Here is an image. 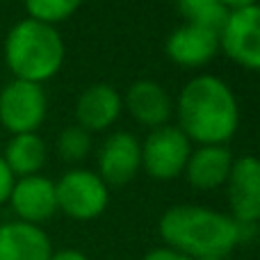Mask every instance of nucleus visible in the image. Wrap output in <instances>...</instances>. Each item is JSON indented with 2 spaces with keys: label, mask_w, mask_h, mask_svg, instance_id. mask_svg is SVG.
I'll return each mask as SVG.
<instances>
[{
  "label": "nucleus",
  "mask_w": 260,
  "mask_h": 260,
  "mask_svg": "<svg viewBox=\"0 0 260 260\" xmlns=\"http://www.w3.org/2000/svg\"><path fill=\"white\" fill-rule=\"evenodd\" d=\"M176 112L178 128L199 146H226L240 126L238 99L217 76L192 78L180 91Z\"/></svg>",
  "instance_id": "obj_1"
},
{
  "label": "nucleus",
  "mask_w": 260,
  "mask_h": 260,
  "mask_svg": "<svg viewBox=\"0 0 260 260\" xmlns=\"http://www.w3.org/2000/svg\"><path fill=\"white\" fill-rule=\"evenodd\" d=\"M160 235L169 249L192 260H224L242 240V226L201 206H174L162 215Z\"/></svg>",
  "instance_id": "obj_2"
},
{
  "label": "nucleus",
  "mask_w": 260,
  "mask_h": 260,
  "mask_svg": "<svg viewBox=\"0 0 260 260\" xmlns=\"http://www.w3.org/2000/svg\"><path fill=\"white\" fill-rule=\"evenodd\" d=\"M5 62L16 80L41 85L62 69L64 41L55 25L23 18L5 39Z\"/></svg>",
  "instance_id": "obj_3"
},
{
  "label": "nucleus",
  "mask_w": 260,
  "mask_h": 260,
  "mask_svg": "<svg viewBox=\"0 0 260 260\" xmlns=\"http://www.w3.org/2000/svg\"><path fill=\"white\" fill-rule=\"evenodd\" d=\"M57 210L71 219L89 221L105 212L110 201L108 185L89 169H71L55 183Z\"/></svg>",
  "instance_id": "obj_4"
},
{
  "label": "nucleus",
  "mask_w": 260,
  "mask_h": 260,
  "mask_svg": "<svg viewBox=\"0 0 260 260\" xmlns=\"http://www.w3.org/2000/svg\"><path fill=\"white\" fill-rule=\"evenodd\" d=\"M46 91L35 82L14 78L0 91V123L12 135L37 133L46 119Z\"/></svg>",
  "instance_id": "obj_5"
},
{
  "label": "nucleus",
  "mask_w": 260,
  "mask_h": 260,
  "mask_svg": "<svg viewBox=\"0 0 260 260\" xmlns=\"http://www.w3.org/2000/svg\"><path fill=\"white\" fill-rule=\"evenodd\" d=\"M192 144L178 126L155 128L142 144V167L151 178L171 180L185 171Z\"/></svg>",
  "instance_id": "obj_6"
},
{
  "label": "nucleus",
  "mask_w": 260,
  "mask_h": 260,
  "mask_svg": "<svg viewBox=\"0 0 260 260\" xmlns=\"http://www.w3.org/2000/svg\"><path fill=\"white\" fill-rule=\"evenodd\" d=\"M219 50L240 67L260 71V5L229 12L219 30Z\"/></svg>",
  "instance_id": "obj_7"
},
{
  "label": "nucleus",
  "mask_w": 260,
  "mask_h": 260,
  "mask_svg": "<svg viewBox=\"0 0 260 260\" xmlns=\"http://www.w3.org/2000/svg\"><path fill=\"white\" fill-rule=\"evenodd\" d=\"M226 183L233 219L240 226H253L260 219V160L253 155L233 160Z\"/></svg>",
  "instance_id": "obj_8"
},
{
  "label": "nucleus",
  "mask_w": 260,
  "mask_h": 260,
  "mask_svg": "<svg viewBox=\"0 0 260 260\" xmlns=\"http://www.w3.org/2000/svg\"><path fill=\"white\" fill-rule=\"evenodd\" d=\"M142 167V144L135 135L119 130L103 142L99 151V176L105 185H126Z\"/></svg>",
  "instance_id": "obj_9"
},
{
  "label": "nucleus",
  "mask_w": 260,
  "mask_h": 260,
  "mask_svg": "<svg viewBox=\"0 0 260 260\" xmlns=\"http://www.w3.org/2000/svg\"><path fill=\"white\" fill-rule=\"evenodd\" d=\"M9 203H12V210L18 215V221L39 226L41 221L50 219L57 212L55 183L41 174L18 178L14 180Z\"/></svg>",
  "instance_id": "obj_10"
},
{
  "label": "nucleus",
  "mask_w": 260,
  "mask_h": 260,
  "mask_svg": "<svg viewBox=\"0 0 260 260\" xmlns=\"http://www.w3.org/2000/svg\"><path fill=\"white\" fill-rule=\"evenodd\" d=\"M165 50L167 57L171 62H176L178 67H203L219 53V32L210 30V27L185 23V25H180L178 30L169 35Z\"/></svg>",
  "instance_id": "obj_11"
},
{
  "label": "nucleus",
  "mask_w": 260,
  "mask_h": 260,
  "mask_svg": "<svg viewBox=\"0 0 260 260\" xmlns=\"http://www.w3.org/2000/svg\"><path fill=\"white\" fill-rule=\"evenodd\" d=\"M123 99L112 85H91L78 96L76 103V119L78 126L85 128L87 133L94 130H108L121 117Z\"/></svg>",
  "instance_id": "obj_12"
},
{
  "label": "nucleus",
  "mask_w": 260,
  "mask_h": 260,
  "mask_svg": "<svg viewBox=\"0 0 260 260\" xmlns=\"http://www.w3.org/2000/svg\"><path fill=\"white\" fill-rule=\"evenodd\" d=\"M53 244L48 235L27 221H7L0 226V260H50Z\"/></svg>",
  "instance_id": "obj_13"
},
{
  "label": "nucleus",
  "mask_w": 260,
  "mask_h": 260,
  "mask_svg": "<svg viewBox=\"0 0 260 260\" xmlns=\"http://www.w3.org/2000/svg\"><path fill=\"white\" fill-rule=\"evenodd\" d=\"M123 105L133 114V119H137L142 126H148L153 130L167 126V121L171 117V110H174L167 89L162 85H157L155 80L133 82Z\"/></svg>",
  "instance_id": "obj_14"
},
{
  "label": "nucleus",
  "mask_w": 260,
  "mask_h": 260,
  "mask_svg": "<svg viewBox=\"0 0 260 260\" xmlns=\"http://www.w3.org/2000/svg\"><path fill=\"white\" fill-rule=\"evenodd\" d=\"M233 153L229 146H199L192 151L183 174L197 189H215L229 180Z\"/></svg>",
  "instance_id": "obj_15"
},
{
  "label": "nucleus",
  "mask_w": 260,
  "mask_h": 260,
  "mask_svg": "<svg viewBox=\"0 0 260 260\" xmlns=\"http://www.w3.org/2000/svg\"><path fill=\"white\" fill-rule=\"evenodd\" d=\"M46 144L37 133H25V135H14L9 139L7 148H5V165L14 174V178H25V176L39 174V169L46 165Z\"/></svg>",
  "instance_id": "obj_16"
},
{
  "label": "nucleus",
  "mask_w": 260,
  "mask_h": 260,
  "mask_svg": "<svg viewBox=\"0 0 260 260\" xmlns=\"http://www.w3.org/2000/svg\"><path fill=\"white\" fill-rule=\"evenodd\" d=\"M180 14L187 18V23L201 27H210V30H221L226 23L229 9L221 5V0H176Z\"/></svg>",
  "instance_id": "obj_17"
},
{
  "label": "nucleus",
  "mask_w": 260,
  "mask_h": 260,
  "mask_svg": "<svg viewBox=\"0 0 260 260\" xmlns=\"http://www.w3.org/2000/svg\"><path fill=\"white\" fill-rule=\"evenodd\" d=\"M23 3H25L27 14H30L27 18L55 25V23L73 16L80 9L82 0H23Z\"/></svg>",
  "instance_id": "obj_18"
},
{
  "label": "nucleus",
  "mask_w": 260,
  "mask_h": 260,
  "mask_svg": "<svg viewBox=\"0 0 260 260\" xmlns=\"http://www.w3.org/2000/svg\"><path fill=\"white\" fill-rule=\"evenodd\" d=\"M91 151V133L80 126H69L57 137V155L64 162H80Z\"/></svg>",
  "instance_id": "obj_19"
},
{
  "label": "nucleus",
  "mask_w": 260,
  "mask_h": 260,
  "mask_svg": "<svg viewBox=\"0 0 260 260\" xmlns=\"http://www.w3.org/2000/svg\"><path fill=\"white\" fill-rule=\"evenodd\" d=\"M14 174L9 171V167L5 165L3 155H0V206L5 201H9V194H12V187H14Z\"/></svg>",
  "instance_id": "obj_20"
},
{
  "label": "nucleus",
  "mask_w": 260,
  "mask_h": 260,
  "mask_svg": "<svg viewBox=\"0 0 260 260\" xmlns=\"http://www.w3.org/2000/svg\"><path fill=\"white\" fill-rule=\"evenodd\" d=\"M142 260H192V258L183 256V253H178V251L167 247V249H153V251H148Z\"/></svg>",
  "instance_id": "obj_21"
},
{
  "label": "nucleus",
  "mask_w": 260,
  "mask_h": 260,
  "mask_svg": "<svg viewBox=\"0 0 260 260\" xmlns=\"http://www.w3.org/2000/svg\"><path fill=\"white\" fill-rule=\"evenodd\" d=\"M50 260H89L82 251H76V249H62V251H53Z\"/></svg>",
  "instance_id": "obj_22"
},
{
  "label": "nucleus",
  "mask_w": 260,
  "mask_h": 260,
  "mask_svg": "<svg viewBox=\"0 0 260 260\" xmlns=\"http://www.w3.org/2000/svg\"><path fill=\"white\" fill-rule=\"evenodd\" d=\"M229 12H235V9H244V7H251V5H260V0H221Z\"/></svg>",
  "instance_id": "obj_23"
},
{
  "label": "nucleus",
  "mask_w": 260,
  "mask_h": 260,
  "mask_svg": "<svg viewBox=\"0 0 260 260\" xmlns=\"http://www.w3.org/2000/svg\"><path fill=\"white\" fill-rule=\"evenodd\" d=\"M224 260H226V258H224Z\"/></svg>",
  "instance_id": "obj_24"
}]
</instances>
